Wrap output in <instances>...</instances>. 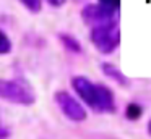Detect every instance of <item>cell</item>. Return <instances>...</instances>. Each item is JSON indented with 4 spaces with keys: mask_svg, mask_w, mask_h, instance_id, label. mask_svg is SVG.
Masks as SVG:
<instances>
[{
    "mask_svg": "<svg viewBox=\"0 0 151 139\" xmlns=\"http://www.w3.org/2000/svg\"><path fill=\"white\" fill-rule=\"evenodd\" d=\"M59 39H60V42H62L63 47H65L68 52H73V53H81V44H80L73 36L62 32V34H59Z\"/></svg>",
    "mask_w": 151,
    "mask_h": 139,
    "instance_id": "obj_8",
    "label": "cell"
},
{
    "mask_svg": "<svg viewBox=\"0 0 151 139\" xmlns=\"http://www.w3.org/2000/svg\"><path fill=\"white\" fill-rule=\"evenodd\" d=\"M72 87L86 105L96 110V84L85 76H75L72 78Z\"/></svg>",
    "mask_w": 151,
    "mask_h": 139,
    "instance_id": "obj_5",
    "label": "cell"
},
{
    "mask_svg": "<svg viewBox=\"0 0 151 139\" xmlns=\"http://www.w3.org/2000/svg\"><path fill=\"white\" fill-rule=\"evenodd\" d=\"M47 3H49L50 6H62L63 3L67 2V0H46Z\"/></svg>",
    "mask_w": 151,
    "mask_h": 139,
    "instance_id": "obj_13",
    "label": "cell"
},
{
    "mask_svg": "<svg viewBox=\"0 0 151 139\" xmlns=\"http://www.w3.org/2000/svg\"><path fill=\"white\" fill-rule=\"evenodd\" d=\"M99 113H114L115 112V102L114 94L104 84H96V110Z\"/></svg>",
    "mask_w": 151,
    "mask_h": 139,
    "instance_id": "obj_6",
    "label": "cell"
},
{
    "mask_svg": "<svg viewBox=\"0 0 151 139\" xmlns=\"http://www.w3.org/2000/svg\"><path fill=\"white\" fill-rule=\"evenodd\" d=\"M55 102L68 120H72V121H85L86 120L85 107L67 91H59L55 94Z\"/></svg>",
    "mask_w": 151,
    "mask_h": 139,
    "instance_id": "obj_3",
    "label": "cell"
},
{
    "mask_svg": "<svg viewBox=\"0 0 151 139\" xmlns=\"http://www.w3.org/2000/svg\"><path fill=\"white\" fill-rule=\"evenodd\" d=\"M0 41H2V44H0V53H2V55L8 53V52L12 50V42L8 41L7 34H5L4 31L0 32Z\"/></svg>",
    "mask_w": 151,
    "mask_h": 139,
    "instance_id": "obj_12",
    "label": "cell"
},
{
    "mask_svg": "<svg viewBox=\"0 0 151 139\" xmlns=\"http://www.w3.org/2000/svg\"><path fill=\"white\" fill-rule=\"evenodd\" d=\"M89 37L101 53H112L120 44V31H119L117 21H111L91 28Z\"/></svg>",
    "mask_w": 151,
    "mask_h": 139,
    "instance_id": "obj_1",
    "label": "cell"
},
{
    "mask_svg": "<svg viewBox=\"0 0 151 139\" xmlns=\"http://www.w3.org/2000/svg\"><path fill=\"white\" fill-rule=\"evenodd\" d=\"M98 3L112 13H117L119 6H120V0H98Z\"/></svg>",
    "mask_w": 151,
    "mask_h": 139,
    "instance_id": "obj_10",
    "label": "cell"
},
{
    "mask_svg": "<svg viewBox=\"0 0 151 139\" xmlns=\"http://www.w3.org/2000/svg\"><path fill=\"white\" fill-rule=\"evenodd\" d=\"M0 96L8 102L20 105H31L36 99L33 89L23 79H4L0 83Z\"/></svg>",
    "mask_w": 151,
    "mask_h": 139,
    "instance_id": "obj_2",
    "label": "cell"
},
{
    "mask_svg": "<svg viewBox=\"0 0 151 139\" xmlns=\"http://www.w3.org/2000/svg\"><path fill=\"white\" fill-rule=\"evenodd\" d=\"M101 70H102V73L106 74L107 78H111L112 81H115L117 84H120V86H128L130 84V81L127 79V76H125L124 73H122L119 68H115L114 65H111V63H102L101 65Z\"/></svg>",
    "mask_w": 151,
    "mask_h": 139,
    "instance_id": "obj_7",
    "label": "cell"
},
{
    "mask_svg": "<svg viewBox=\"0 0 151 139\" xmlns=\"http://www.w3.org/2000/svg\"><path fill=\"white\" fill-rule=\"evenodd\" d=\"M81 18L86 24H93V28H94V26H99V24L115 21V13L106 10L99 3H89L81 10Z\"/></svg>",
    "mask_w": 151,
    "mask_h": 139,
    "instance_id": "obj_4",
    "label": "cell"
},
{
    "mask_svg": "<svg viewBox=\"0 0 151 139\" xmlns=\"http://www.w3.org/2000/svg\"><path fill=\"white\" fill-rule=\"evenodd\" d=\"M7 138H8V129L5 126H2V129H0V139H7Z\"/></svg>",
    "mask_w": 151,
    "mask_h": 139,
    "instance_id": "obj_14",
    "label": "cell"
},
{
    "mask_svg": "<svg viewBox=\"0 0 151 139\" xmlns=\"http://www.w3.org/2000/svg\"><path fill=\"white\" fill-rule=\"evenodd\" d=\"M146 129H148V134L151 136V120L148 121V125H146Z\"/></svg>",
    "mask_w": 151,
    "mask_h": 139,
    "instance_id": "obj_15",
    "label": "cell"
},
{
    "mask_svg": "<svg viewBox=\"0 0 151 139\" xmlns=\"http://www.w3.org/2000/svg\"><path fill=\"white\" fill-rule=\"evenodd\" d=\"M20 2L33 13L41 11V8H42V0H20Z\"/></svg>",
    "mask_w": 151,
    "mask_h": 139,
    "instance_id": "obj_11",
    "label": "cell"
},
{
    "mask_svg": "<svg viewBox=\"0 0 151 139\" xmlns=\"http://www.w3.org/2000/svg\"><path fill=\"white\" fill-rule=\"evenodd\" d=\"M141 115H143V108H141V105H138V103H135V102L128 103L127 108H125V116H127V120H130V121H137Z\"/></svg>",
    "mask_w": 151,
    "mask_h": 139,
    "instance_id": "obj_9",
    "label": "cell"
}]
</instances>
